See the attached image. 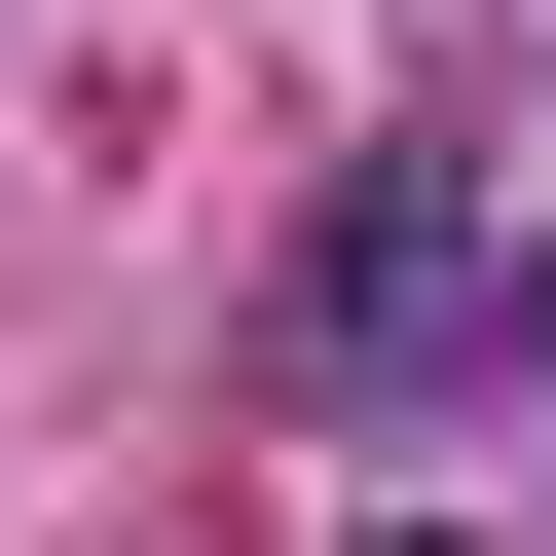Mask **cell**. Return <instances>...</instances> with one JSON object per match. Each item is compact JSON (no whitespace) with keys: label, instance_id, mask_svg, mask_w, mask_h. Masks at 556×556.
<instances>
[{"label":"cell","instance_id":"cell-1","mask_svg":"<svg viewBox=\"0 0 556 556\" xmlns=\"http://www.w3.org/2000/svg\"><path fill=\"white\" fill-rule=\"evenodd\" d=\"M482 334H519V298H482V186H445V149H408V186H334V260H298V371H334V408H445Z\"/></svg>","mask_w":556,"mask_h":556},{"label":"cell","instance_id":"cell-2","mask_svg":"<svg viewBox=\"0 0 556 556\" xmlns=\"http://www.w3.org/2000/svg\"><path fill=\"white\" fill-rule=\"evenodd\" d=\"M408 556H445V519H408Z\"/></svg>","mask_w":556,"mask_h":556}]
</instances>
